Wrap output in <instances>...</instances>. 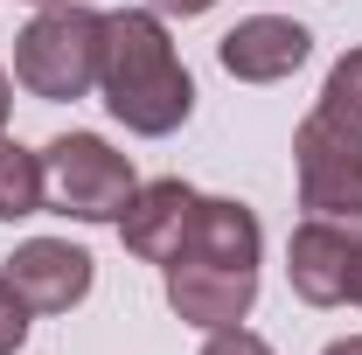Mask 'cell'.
I'll list each match as a JSON object with an SVG mask.
<instances>
[{"mask_svg":"<svg viewBox=\"0 0 362 355\" xmlns=\"http://www.w3.org/2000/svg\"><path fill=\"white\" fill-rule=\"evenodd\" d=\"M98 91L105 112L139 139L175 133L181 119L195 112V77L181 70L175 42L160 28L153 7H119L105 14V63H98Z\"/></svg>","mask_w":362,"mask_h":355,"instance_id":"1","label":"cell"},{"mask_svg":"<svg viewBox=\"0 0 362 355\" xmlns=\"http://www.w3.org/2000/svg\"><path fill=\"white\" fill-rule=\"evenodd\" d=\"M98 63H105V14L84 7V0H49L14 35V77L42 105L84 98L98 84Z\"/></svg>","mask_w":362,"mask_h":355,"instance_id":"2","label":"cell"},{"mask_svg":"<svg viewBox=\"0 0 362 355\" xmlns=\"http://www.w3.org/2000/svg\"><path fill=\"white\" fill-rule=\"evenodd\" d=\"M42 181H49V209H63V216L77 223H119L126 216V202H133V161L126 153H112L98 133H63L42 146Z\"/></svg>","mask_w":362,"mask_h":355,"instance_id":"3","label":"cell"},{"mask_svg":"<svg viewBox=\"0 0 362 355\" xmlns=\"http://www.w3.org/2000/svg\"><path fill=\"white\" fill-rule=\"evenodd\" d=\"M293 175H300V209L327 223L362 230V139L341 133L334 119L307 112L293 133Z\"/></svg>","mask_w":362,"mask_h":355,"instance_id":"4","label":"cell"},{"mask_svg":"<svg viewBox=\"0 0 362 355\" xmlns=\"http://www.w3.org/2000/svg\"><path fill=\"white\" fill-rule=\"evenodd\" d=\"M286 279L307 307H341L356 300V279H362V230L356 223H327L307 216L286 244Z\"/></svg>","mask_w":362,"mask_h":355,"instance_id":"5","label":"cell"},{"mask_svg":"<svg viewBox=\"0 0 362 355\" xmlns=\"http://www.w3.org/2000/svg\"><path fill=\"white\" fill-rule=\"evenodd\" d=\"M258 300V265H209V258H175L168 265V307L188 327H237Z\"/></svg>","mask_w":362,"mask_h":355,"instance_id":"6","label":"cell"},{"mask_svg":"<svg viewBox=\"0 0 362 355\" xmlns=\"http://www.w3.org/2000/svg\"><path fill=\"white\" fill-rule=\"evenodd\" d=\"M0 279L21 293L28 313H70L90 293V251L63 244V237H28V244L0 265Z\"/></svg>","mask_w":362,"mask_h":355,"instance_id":"7","label":"cell"},{"mask_svg":"<svg viewBox=\"0 0 362 355\" xmlns=\"http://www.w3.org/2000/svg\"><path fill=\"white\" fill-rule=\"evenodd\" d=\"M195 209H202V195L188 181H146V188H133V202L119 216V237H126L133 258L168 272L188 244V230H195Z\"/></svg>","mask_w":362,"mask_h":355,"instance_id":"8","label":"cell"},{"mask_svg":"<svg viewBox=\"0 0 362 355\" xmlns=\"http://www.w3.org/2000/svg\"><path fill=\"white\" fill-rule=\"evenodd\" d=\"M307 49H314V35L300 21H286V14H244L216 42V63L237 84H279V77H293L307 63Z\"/></svg>","mask_w":362,"mask_h":355,"instance_id":"9","label":"cell"},{"mask_svg":"<svg viewBox=\"0 0 362 355\" xmlns=\"http://www.w3.org/2000/svg\"><path fill=\"white\" fill-rule=\"evenodd\" d=\"M49 202V181H42V153H28L21 139L0 133V223H21Z\"/></svg>","mask_w":362,"mask_h":355,"instance_id":"10","label":"cell"},{"mask_svg":"<svg viewBox=\"0 0 362 355\" xmlns=\"http://www.w3.org/2000/svg\"><path fill=\"white\" fill-rule=\"evenodd\" d=\"M320 119H334L341 133H356L362 139V49H349L334 70H327V84H320V105H314Z\"/></svg>","mask_w":362,"mask_h":355,"instance_id":"11","label":"cell"},{"mask_svg":"<svg viewBox=\"0 0 362 355\" xmlns=\"http://www.w3.org/2000/svg\"><path fill=\"white\" fill-rule=\"evenodd\" d=\"M28 342V307H21V293L0 279V355H14Z\"/></svg>","mask_w":362,"mask_h":355,"instance_id":"12","label":"cell"},{"mask_svg":"<svg viewBox=\"0 0 362 355\" xmlns=\"http://www.w3.org/2000/svg\"><path fill=\"white\" fill-rule=\"evenodd\" d=\"M202 355H272V342L251 334V327H216V334L202 342Z\"/></svg>","mask_w":362,"mask_h":355,"instance_id":"13","label":"cell"},{"mask_svg":"<svg viewBox=\"0 0 362 355\" xmlns=\"http://www.w3.org/2000/svg\"><path fill=\"white\" fill-rule=\"evenodd\" d=\"M153 7H160V14H209L216 0H153Z\"/></svg>","mask_w":362,"mask_h":355,"instance_id":"14","label":"cell"},{"mask_svg":"<svg viewBox=\"0 0 362 355\" xmlns=\"http://www.w3.org/2000/svg\"><path fill=\"white\" fill-rule=\"evenodd\" d=\"M7 105H14V84H7V70H0V133H7Z\"/></svg>","mask_w":362,"mask_h":355,"instance_id":"15","label":"cell"},{"mask_svg":"<svg viewBox=\"0 0 362 355\" xmlns=\"http://www.w3.org/2000/svg\"><path fill=\"white\" fill-rule=\"evenodd\" d=\"M327 355H362V334H349V342H334Z\"/></svg>","mask_w":362,"mask_h":355,"instance_id":"16","label":"cell"},{"mask_svg":"<svg viewBox=\"0 0 362 355\" xmlns=\"http://www.w3.org/2000/svg\"><path fill=\"white\" fill-rule=\"evenodd\" d=\"M356 307H362V279H356Z\"/></svg>","mask_w":362,"mask_h":355,"instance_id":"17","label":"cell"},{"mask_svg":"<svg viewBox=\"0 0 362 355\" xmlns=\"http://www.w3.org/2000/svg\"><path fill=\"white\" fill-rule=\"evenodd\" d=\"M42 7H49V0H42Z\"/></svg>","mask_w":362,"mask_h":355,"instance_id":"18","label":"cell"}]
</instances>
